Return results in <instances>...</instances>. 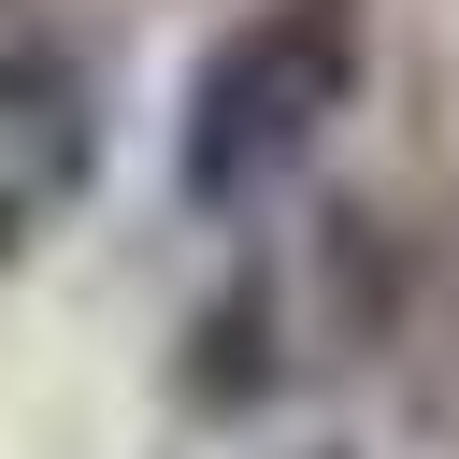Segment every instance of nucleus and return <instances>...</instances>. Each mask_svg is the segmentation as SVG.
I'll use <instances>...</instances> for the list:
<instances>
[{"label":"nucleus","instance_id":"obj_2","mask_svg":"<svg viewBox=\"0 0 459 459\" xmlns=\"http://www.w3.org/2000/svg\"><path fill=\"white\" fill-rule=\"evenodd\" d=\"M86 172H100V100H86V72H72L57 43L0 29V258H14L29 230H57V215L86 201Z\"/></svg>","mask_w":459,"mask_h":459},{"label":"nucleus","instance_id":"obj_1","mask_svg":"<svg viewBox=\"0 0 459 459\" xmlns=\"http://www.w3.org/2000/svg\"><path fill=\"white\" fill-rule=\"evenodd\" d=\"M344 100H359V0H258V14L201 57V86H186L172 186H186L201 215H244V201H273V186L330 143Z\"/></svg>","mask_w":459,"mask_h":459}]
</instances>
